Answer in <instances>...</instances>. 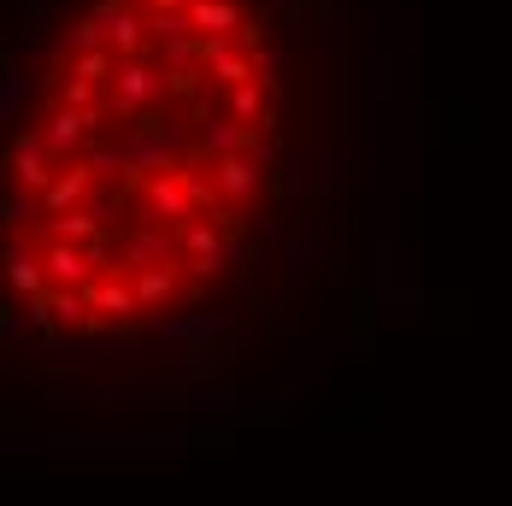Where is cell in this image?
I'll list each match as a JSON object with an SVG mask.
<instances>
[{"label":"cell","mask_w":512,"mask_h":506,"mask_svg":"<svg viewBox=\"0 0 512 506\" xmlns=\"http://www.w3.org/2000/svg\"><path fill=\"white\" fill-rule=\"evenodd\" d=\"M271 77L242 0H89L6 148V277L59 330L195 301L265 183Z\"/></svg>","instance_id":"obj_1"}]
</instances>
